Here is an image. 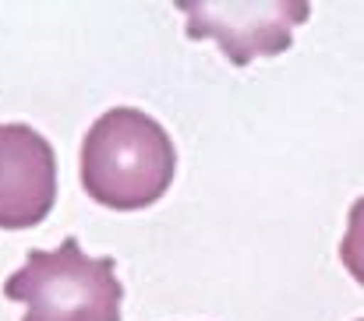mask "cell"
I'll return each instance as SVG.
<instances>
[{
	"label": "cell",
	"mask_w": 364,
	"mask_h": 321,
	"mask_svg": "<svg viewBox=\"0 0 364 321\" xmlns=\"http://www.w3.org/2000/svg\"><path fill=\"white\" fill-rule=\"evenodd\" d=\"M4 297L25 308L21 321H121L124 286L110 254L89 258L78 236H68L57 251H28Z\"/></svg>",
	"instance_id": "obj_2"
},
{
	"label": "cell",
	"mask_w": 364,
	"mask_h": 321,
	"mask_svg": "<svg viewBox=\"0 0 364 321\" xmlns=\"http://www.w3.org/2000/svg\"><path fill=\"white\" fill-rule=\"evenodd\" d=\"M57 205V152L28 124H0V229H32Z\"/></svg>",
	"instance_id": "obj_4"
},
{
	"label": "cell",
	"mask_w": 364,
	"mask_h": 321,
	"mask_svg": "<svg viewBox=\"0 0 364 321\" xmlns=\"http://www.w3.org/2000/svg\"><path fill=\"white\" fill-rule=\"evenodd\" d=\"M188 39H213L234 67L294 46V28L311 18L308 0H177Z\"/></svg>",
	"instance_id": "obj_3"
},
{
	"label": "cell",
	"mask_w": 364,
	"mask_h": 321,
	"mask_svg": "<svg viewBox=\"0 0 364 321\" xmlns=\"http://www.w3.org/2000/svg\"><path fill=\"white\" fill-rule=\"evenodd\" d=\"M177 148L166 127L134 107L107 109L85 134L78 177L85 195L114 212L152 209L173 184Z\"/></svg>",
	"instance_id": "obj_1"
}]
</instances>
